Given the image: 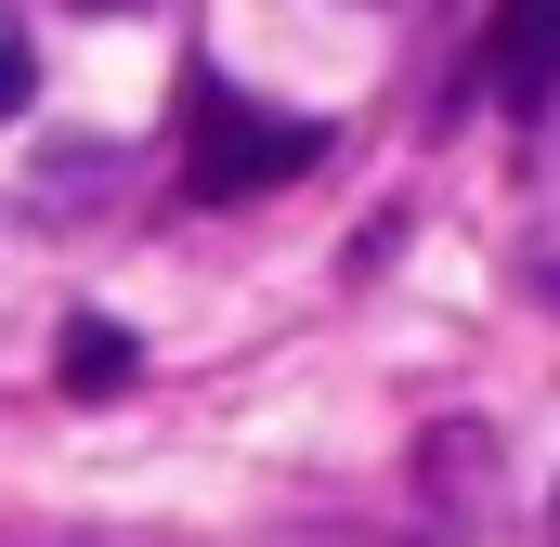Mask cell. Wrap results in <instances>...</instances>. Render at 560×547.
<instances>
[{
    "instance_id": "obj_3",
    "label": "cell",
    "mask_w": 560,
    "mask_h": 547,
    "mask_svg": "<svg viewBox=\"0 0 560 547\" xmlns=\"http://www.w3.org/2000/svg\"><path fill=\"white\" fill-rule=\"evenodd\" d=\"M66 379H79V392H118V379H131V339H118V326H79V339H66Z\"/></svg>"
},
{
    "instance_id": "obj_4",
    "label": "cell",
    "mask_w": 560,
    "mask_h": 547,
    "mask_svg": "<svg viewBox=\"0 0 560 547\" xmlns=\"http://www.w3.org/2000/svg\"><path fill=\"white\" fill-rule=\"evenodd\" d=\"M26 92H39V53H26V26H0V131L26 118Z\"/></svg>"
},
{
    "instance_id": "obj_1",
    "label": "cell",
    "mask_w": 560,
    "mask_h": 547,
    "mask_svg": "<svg viewBox=\"0 0 560 547\" xmlns=\"http://www.w3.org/2000/svg\"><path fill=\"white\" fill-rule=\"evenodd\" d=\"M326 156L313 118H287V105H248L235 79H183V170H196V196L209 209H235V196H275Z\"/></svg>"
},
{
    "instance_id": "obj_2",
    "label": "cell",
    "mask_w": 560,
    "mask_h": 547,
    "mask_svg": "<svg viewBox=\"0 0 560 547\" xmlns=\"http://www.w3.org/2000/svg\"><path fill=\"white\" fill-rule=\"evenodd\" d=\"M482 92H495L509 118H548V105H560V0H495Z\"/></svg>"
},
{
    "instance_id": "obj_5",
    "label": "cell",
    "mask_w": 560,
    "mask_h": 547,
    "mask_svg": "<svg viewBox=\"0 0 560 547\" xmlns=\"http://www.w3.org/2000/svg\"><path fill=\"white\" fill-rule=\"evenodd\" d=\"M548 535H560V496H548Z\"/></svg>"
}]
</instances>
